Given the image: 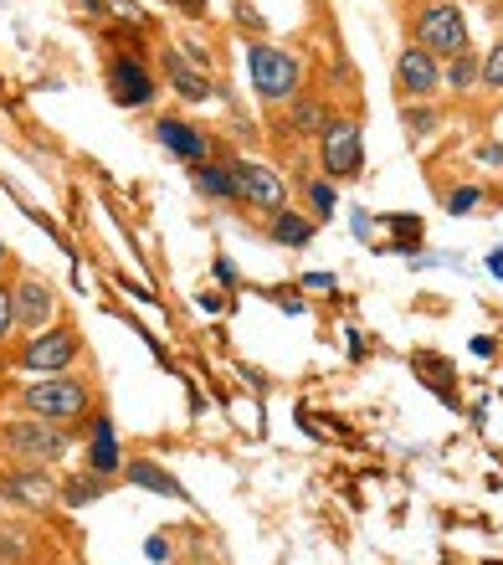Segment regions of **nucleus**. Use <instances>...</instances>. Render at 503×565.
Instances as JSON below:
<instances>
[{
    "label": "nucleus",
    "mask_w": 503,
    "mask_h": 565,
    "mask_svg": "<svg viewBox=\"0 0 503 565\" xmlns=\"http://www.w3.org/2000/svg\"><path fill=\"white\" fill-rule=\"evenodd\" d=\"M93 381L88 375H31L26 386L15 391V406L21 417H36V422H57V427H73V422H88L93 417Z\"/></svg>",
    "instance_id": "obj_1"
},
{
    "label": "nucleus",
    "mask_w": 503,
    "mask_h": 565,
    "mask_svg": "<svg viewBox=\"0 0 503 565\" xmlns=\"http://www.w3.org/2000/svg\"><path fill=\"white\" fill-rule=\"evenodd\" d=\"M73 427H57V422H36V417H11L0 422V452L11 462H26V468H52L57 458L73 452Z\"/></svg>",
    "instance_id": "obj_2"
},
{
    "label": "nucleus",
    "mask_w": 503,
    "mask_h": 565,
    "mask_svg": "<svg viewBox=\"0 0 503 565\" xmlns=\"http://www.w3.org/2000/svg\"><path fill=\"white\" fill-rule=\"evenodd\" d=\"M247 83L267 108H282L303 93V62H298L288 46L252 42L247 46Z\"/></svg>",
    "instance_id": "obj_3"
},
{
    "label": "nucleus",
    "mask_w": 503,
    "mask_h": 565,
    "mask_svg": "<svg viewBox=\"0 0 503 565\" xmlns=\"http://www.w3.org/2000/svg\"><path fill=\"white\" fill-rule=\"evenodd\" d=\"M77 360H83V340H77L73 324H46L36 334H26V344L15 350L11 365H21L26 375H67L77 371Z\"/></svg>",
    "instance_id": "obj_4"
},
{
    "label": "nucleus",
    "mask_w": 503,
    "mask_h": 565,
    "mask_svg": "<svg viewBox=\"0 0 503 565\" xmlns=\"http://www.w3.org/2000/svg\"><path fill=\"white\" fill-rule=\"evenodd\" d=\"M411 36H416V46H427L437 62L458 57V52H468V15H462L452 0H427V6L411 15Z\"/></svg>",
    "instance_id": "obj_5"
},
{
    "label": "nucleus",
    "mask_w": 503,
    "mask_h": 565,
    "mask_svg": "<svg viewBox=\"0 0 503 565\" xmlns=\"http://www.w3.org/2000/svg\"><path fill=\"white\" fill-rule=\"evenodd\" d=\"M319 170L324 180H355L365 170V135L355 119H329L319 129Z\"/></svg>",
    "instance_id": "obj_6"
},
{
    "label": "nucleus",
    "mask_w": 503,
    "mask_h": 565,
    "mask_svg": "<svg viewBox=\"0 0 503 565\" xmlns=\"http://www.w3.org/2000/svg\"><path fill=\"white\" fill-rule=\"evenodd\" d=\"M226 164H232V180H237V206L263 211V216H278L288 206V180L278 170H267L257 160H242V154H226Z\"/></svg>",
    "instance_id": "obj_7"
},
{
    "label": "nucleus",
    "mask_w": 503,
    "mask_h": 565,
    "mask_svg": "<svg viewBox=\"0 0 503 565\" xmlns=\"http://www.w3.org/2000/svg\"><path fill=\"white\" fill-rule=\"evenodd\" d=\"M11 309H15V334H36V329L57 324V294L36 273H15L11 278Z\"/></svg>",
    "instance_id": "obj_8"
},
{
    "label": "nucleus",
    "mask_w": 503,
    "mask_h": 565,
    "mask_svg": "<svg viewBox=\"0 0 503 565\" xmlns=\"http://www.w3.org/2000/svg\"><path fill=\"white\" fill-rule=\"evenodd\" d=\"M0 499L15 509H31V514H42V509L57 504V478L46 473V468H26V462H11L6 473H0Z\"/></svg>",
    "instance_id": "obj_9"
},
{
    "label": "nucleus",
    "mask_w": 503,
    "mask_h": 565,
    "mask_svg": "<svg viewBox=\"0 0 503 565\" xmlns=\"http://www.w3.org/2000/svg\"><path fill=\"white\" fill-rule=\"evenodd\" d=\"M108 98L124 108H145L154 104V73H149L139 57H129V52H114L108 57Z\"/></svg>",
    "instance_id": "obj_10"
},
{
    "label": "nucleus",
    "mask_w": 503,
    "mask_h": 565,
    "mask_svg": "<svg viewBox=\"0 0 503 565\" xmlns=\"http://www.w3.org/2000/svg\"><path fill=\"white\" fill-rule=\"evenodd\" d=\"M160 73H164V83L175 88V98H180V104H206L211 93H216V83H211V73H206V67H195V62L185 57V52H175V46H164Z\"/></svg>",
    "instance_id": "obj_11"
},
{
    "label": "nucleus",
    "mask_w": 503,
    "mask_h": 565,
    "mask_svg": "<svg viewBox=\"0 0 503 565\" xmlns=\"http://www.w3.org/2000/svg\"><path fill=\"white\" fill-rule=\"evenodd\" d=\"M154 139H160L164 154H175L185 170H191V164H201V160H211V139L201 135L195 124L175 119V114H160V119H154Z\"/></svg>",
    "instance_id": "obj_12"
},
{
    "label": "nucleus",
    "mask_w": 503,
    "mask_h": 565,
    "mask_svg": "<svg viewBox=\"0 0 503 565\" xmlns=\"http://www.w3.org/2000/svg\"><path fill=\"white\" fill-rule=\"evenodd\" d=\"M396 88L406 98H427V93L442 88V62L431 57L427 46H406L396 57Z\"/></svg>",
    "instance_id": "obj_13"
},
{
    "label": "nucleus",
    "mask_w": 503,
    "mask_h": 565,
    "mask_svg": "<svg viewBox=\"0 0 503 565\" xmlns=\"http://www.w3.org/2000/svg\"><path fill=\"white\" fill-rule=\"evenodd\" d=\"M191 185L206 195V201L237 206V180H232V164H226V154H211V160L191 164Z\"/></svg>",
    "instance_id": "obj_14"
},
{
    "label": "nucleus",
    "mask_w": 503,
    "mask_h": 565,
    "mask_svg": "<svg viewBox=\"0 0 503 565\" xmlns=\"http://www.w3.org/2000/svg\"><path fill=\"white\" fill-rule=\"evenodd\" d=\"M329 119H334V108H329L324 98H303V93H298L293 104H288V114L278 119V129L288 139H309V135L319 139V129H324Z\"/></svg>",
    "instance_id": "obj_15"
},
{
    "label": "nucleus",
    "mask_w": 503,
    "mask_h": 565,
    "mask_svg": "<svg viewBox=\"0 0 503 565\" xmlns=\"http://www.w3.org/2000/svg\"><path fill=\"white\" fill-rule=\"evenodd\" d=\"M88 462H93V473H104V478H114L124 468V452H119V443H114V422L98 412L93 417V437H88Z\"/></svg>",
    "instance_id": "obj_16"
},
{
    "label": "nucleus",
    "mask_w": 503,
    "mask_h": 565,
    "mask_svg": "<svg viewBox=\"0 0 503 565\" xmlns=\"http://www.w3.org/2000/svg\"><path fill=\"white\" fill-rule=\"evenodd\" d=\"M313 226H319L313 216H303V211H293V206H282L278 216H267V237L278 242V247H293V253H298V247H309V242H313Z\"/></svg>",
    "instance_id": "obj_17"
},
{
    "label": "nucleus",
    "mask_w": 503,
    "mask_h": 565,
    "mask_svg": "<svg viewBox=\"0 0 503 565\" xmlns=\"http://www.w3.org/2000/svg\"><path fill=\"white\" fill-rule=\"evenodd\" d=\"M124 478H133V483H145V489H154V493H170V499H185V489L175 483V473H160L154 462H124Z\"/></svg>",
    "instance_id": "obj_18"
},
{
    "label": "nucleus",
    "mask_w": 503,
    "mask_h": 565,
    "mask_svg": "<svg viewBox=\"0 0 503 565\" xmlns=\"http://www.w3.org/2000/svg\"><path fill=\"white\" fill-rule=\"evenodd\" d=\"M442 83H452V93H468L473 83H483V62H478L473 52H458V57H447Z\"/></svg>",
    "instance_id": "obj_19"
},
{
    "label": "nucleus",
    "mask_w": 503,
    "mask_h": 565,
    "mask_svg": "<svg viewBox=\"0 0 503 565\" xmlns=\"http://www.w3.org/2000/svg\"><path fill=\"white\" fill-rule=\"evenodd\" d=\"M98 493H108V478L104 473H83V478H67V483L57 489V499L77 509V504H93Z\"/></svg>",
    "instance_id": "obj_20"
},
{
    "label": "nucleus",
    "mask_w": 503,
    "mask_h": 565,
    "mask_svg": "<svg viewBox=\"0 0 503 565\" xmlns=\"http://www.w3.org/2000/svg\"><path fill=\"white\" fill-rule=\"evenodd\" d=\"M303 195H309V216L313 222H324V216H334V180H309V185H303Z\"/></svg>",
    "instance_id": "obj_21"
},
{
    "label": "nucleus",
    "mask_w": 503,
    "mask_h": 565,
    "mask_svg": "<svg viewBox=\"0 0 503 565\" xmlns=\"http://www.w3.org/2000/svg\"><path fill=\"white\" fill-rule=\"evenodd\" d=\"M15 340V309H11V282H0V350Z\"/></svg>",
    "instance_id": "obj_22"
},
{
    "label": "nucleus",
    "mask_w": 503,
    "mask_h": 565,
    "mask_svg": "<svg viewBox=\"0 0 503 565\" xmlns=\"http://www.w3.org/2000/svg\"><path fill=\"white\" fill-rule=\"evenodd\" d=\"M483 83H489L493 93H503V42H493V52L483 57Z\"/></svg>",
    "instance_id": "obj_23"
},
{
    "label": "nucleus",
    "mask_w": 503,
    "mask_h": 565,
    "mask_svg": "<svg viewBox=\"0 0 503 565\" xmlns=\"http://www.w3.org/2000/svg\"><path fill=\"white\" fill-rule=\"evenodd\" d=\"M473 206H478V191H473V185H462L458 195H447V211H458V216H462V211H473Z\"/></svg>",
    "instance_id": "obj_24"
},
{
    "label": "nucleus",
    "mask_w": 503,
    "mask_h": 565,
    "mask_svg": "<svg viewBox=\"0 0 503 565\" xmlns=\"http://www.w3.org/2000/svg\"><path fill=\"white\" fill-rule=\"evenodd\" d=\"M431 124H437V114H431V108H411V114H406V129H416V135H427Z\"/></svg>",
    "instance_id": "obj_25"
},
{
    "label": "nucleus",
    "mask_w": 503,
    "mask_h": 565,
    "mask_svg": "<svg viewBox=\"0 0 503 565\" xmlns=\"http://www.w3.org/2000/svg\"><path fill=\"white\" fill-rule=\"evenodd\" d=\"M175 11H185V15H206V0H170Z\"/></svg>",
    "instance_id": "obj_26"
},
{
    "label": "nucleus",
    "mask_w": 503,
    "mask_h": 565,
    "mask_svg": "<svg viewBox=\"0 0 503 565\" xmlns=\"http://www.w3.org/2000/svg\"><path fill=\"white\" fill-rule=\"evenodd\" d=\"M164 6H170V0H164Z\"/></svg>",
    "instance_id": "obj_27"
}]
</instances>
